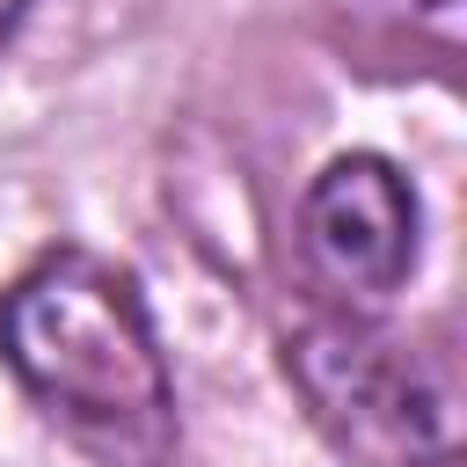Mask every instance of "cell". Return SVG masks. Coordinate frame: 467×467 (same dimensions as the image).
I'll list each match as a JSON object with an SVG mask.
<instances>
[{
    "mask_svg": "<svg viewBox=\"0 0 467 467\" xmlns=\"http://www.w3.org/2000/svg\"><path fill=\"white\" fill-rule=\"evenodd\" d=\"M0 358L80 445L102 452V467H168V365L131 277L102 255L58 248L22 270L0 299Z\"/></svg>",
    "mask_w": 467,
    "mask_h": 467,
    "instance_id": "1",
    "label": "cell"
},
{
    "mask_svg": "<svg viewBox=\"0 0 467 467\" xmlns=\"http://www.w3.org/2000/svg\"><path fill=\"white\" fill-rule=\"evenodd\" d=\"M285 365L314 423L365 467H452L460 460V394H452L445 358H423L416 343L358 314H328L285 343Z\"/></svg>",
    "mask_w": 467,
    "mask_h": 467,
    "instance_id": "2",
    "label": "cell"
},
{
    "mask_svg": "<svg viewBox=\"0 0 467 467\" xmlns=\"http://www.w3.org/2000/svg\"><path fill=\"white\" fill-rule=\"evenodd\" d=\"M306 255L343 299H387L416 270V190L379 153H343L306 190Z\"/></svg>",
    "mask_w": 467,
    "mask_h": 467,
    "instance_id": "3",
    "label": "cell"
},
{
    "mask_svg": "<svg viewBox=\"0 0 467 467\" xmlns=\"http://www.w3.org/2000/svg\"><path fill=\"white\" fill-rule=\"evenodd\" d=\"M22 7H29V0H0V44H7V29L22 22Z\"/></svg>",
    "mask_w": 467,
    "mask_h": 467,
    "instance_id": "4",
    "label": "cell"
},
{
    "mask_svg": "<svg viewBox=\"0 0 467 467\" xmlns=\"http://www.w3.org/2000/svg\"><path fill=\"white\" fill-rule=\"evenodd\" d=\"M416 7H423V15H452L460 0H416Z\"/></svg>",
    "mask_w": 467,
    "mask_h": 467,
    "instance_id": "5",
    "label": "cell"
}]
</instances>
